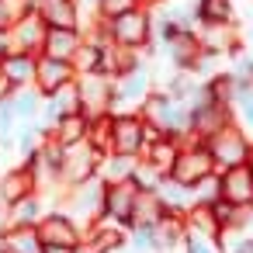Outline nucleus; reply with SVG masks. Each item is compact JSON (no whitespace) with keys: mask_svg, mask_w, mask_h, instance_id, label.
<instances>
[{"mask_svg":"<svg viewBox=\"0 0 253 253\" xmlns=\"http://www.w3.org/2000/svg\"><path fill=\"white\" fill-rule=\"evenodd\" d=\"M45 211H49L45 198H42V194H28V198H21L18 205H11V208H7V229H25V225H35Z\"/></svg>","mask_w":253,"mask_h":253,"instance_id":"nucleus-24","label":"nucleus"},{"mask_svg":"<svg viewBox=\"0 0 253 253\" xmlns=\"http://www.w3.org/2000/svg\"><path fill=\"white\" fill-rule=\"evenodd\" d=\"M184 253H218V250H215L211 239H205V236H198V232H187V236H184Z\"/></svg>","mask_w":253,"mask_h":253,"instance_id":"nucleus-38","label":"nucleus"},{"mask_svg":"<svg viewBox=\"0 0 253 253\" xmlns=\"http://www.w3.org/2000/svg\"><path fill=\"white\" fill-rule=\"evenodd\" d=\"M218 184H222V201H229L232 208H253V170L246 163L218 170Z\"/></svg>","mask_w":253,"mask_h":253,"instance_id":"nucleus-13","label":"nucleus"},{"mask_svg":"<svg viewBox=\"0 0 253 253\" xmlns=\"http://www.w3.org/2000/svg\"><path fill=\"white\" fill-rule=\"evenodd\" d=\"M28 194H39V184H35V173L25 163H14V167H7L4 173H0V205L4 208L18 205Z\"/></svg>","mask_w":253,"mask_h":253,"instance_id":"nucleus-16","label":"nucleus"},{"mask_svg":"<svg viewBox=\"0 0 253 253\" xmlns=\"http://www.w3.org/2000/svg\"><path fill=\"white\" fill-rule=\"evenodd\" d=\"M35 232H39L42 246H73V250H80V243H84V229L59 208H49L35 222Z\"/></svg>","mask_w":253,"mask_h":253,"instance_id":"nucleus-7","label":"nucleus"},{"mask_svg":"<svg viewBox=\"0 0 253 253\" xmlns=\"http://www.w3.org/2000/svg\"><path fill=\"white\" fill-rule=\"evenodd\" d=\"M208 173H215V163H211L208 149L205 146H180V153H177V160H173V167H170L167 177L177 180V184H184V187H194Z\"/></svg>","mask_w":253,"mask_h":253,"instance_id":"nucleus-9","label":"nucleus"},{"mask_svg":"<svg viewBox=\"0 0 253 253\" xmlns=\"http://www.w3.org/2000/svg\"><path fill=\"white\" fill-rule=\"evenodd\" d=\"M229 253H253V236H246V239H239Z\"/></svg>","mask_w":253,"mask_h":253,"instance_id":"nucleus-40","label":"nucleus"},{"mask_svg":"<svg viewBox=\"0 0 253 253\" xmlns=\"http://www.w3.org/2000/svg\"><path fill=\"white\" fill-rule=\"evenodd\" d=\"M135 4H139V7H142V4H146V11H149V7H153V4H160V0H135Z\"/></svg>","mask_w":253,"mask_h":253,"instance_id":"nucleus-43","label":"nucleus"},{"mask_svg":"<svg viewBox=\"0 0 253 253\" xmlns=\"http://www.w3.org/2000/svg\"><path fill=\"white\" fill-rule=\"evenodd\" d=\"M191 198H194V205H215L218 198H222V184H218V170L215 173H208V177H201L194 187H191Z\"/></svg>","mask_w":253,"mask_h":253,"instance_id":"nucleus-33","label":"nucleus"},{"mask_svg":"<svg viewBox=\"0 0 253 253\" xmlns=\"http://www.w3.org/2000/svg\"><path fill=\"white\" fill-rule=\"evenodd\" d=\"M246 167L253 170V139H250V153H246Z\"/></svg>","mask_w":253,"mask_h":253,"instance_id":"nucleus-42","label":"nucleus"},{"mask_svg":"<svg viewBox=\"0 0 253 253\" xmlns=\"http://www.w3.org/2000/svg\"><path fill=\"white\" fill-rule=\"evenodd\" d=\"M25 4L42 18L45 28H80V4L77 0H25Z\"/></svg>","mask_w":253,"mask_h":253,"instance_id":"nucleus-14","label":"nucleus"},{"mask_svg":"<svg viewBox=\"0 0 253 253\" xmlns=\"http://www.w3.org/2000/svg\"><path fill=\"white\" fill-rule=\"evenodd\" d=\"M139 191H142V187H139L132 177H128V180L104 184V208H101V222H111V225L128 229V225H132V208H135Z\"/></svg>","mask_w":253,"mask_h":253,"instance_id":"nucleus-6","label":"nucleus"},{"mask_svg":"<svg viewBox=\"0 0 253 253\" xmlns=\"http://www.w3.org/2000/svg\"><path fill=\"white\" fill-rule=\"evenodd\" d=\"M77 80V73H73V63H63V59H49V56H39L35 59V90L42 94V97H49V94H56L59 87H66V84H73Z\"/></svg>","mask_w":253,"mask_h":253,"instance_id":"nucleus-15","label":"nucleus"},{"mask_svg":"<svg viewBox=\"0 0 253 253\" xmlns=\"http://www.w3.org/2000/svg\"><path fill=\"white\" fill-rule=\"evenodd\" d=\"M97 25H101L104 39L111 45H122V49L139 52V49H146L153 42V14L146 7H132V11H125V14L111 18V21H97Z\"/></svg>","mask_w":253,"mask_h":253,"instance_id":"nucleus-3","label":"nucleus"},{"mask_svg":"<svg viewBox=\"0 0 253 253\" xmlns=\"http://www.w3.org/2000/svg\"><path fill=\"white\" fill-rule=\"evenodd\" d=\"M163 45H167V52H170L173 66H177V70H184V73H187V70L201 59V52H205V49H201V42H198V32H173Z\"/></svg>","mask_w":253,"mask_h":253,"instance_id":"nucleus-21","label":"nucleus"},{"mask_svg":"<svg viewBox=\"0 0 253 253\" xmlns=\"http://www.w3.org/2000/svg\"><path fill=\"white\" fill-rule=\"evenodd\" d=\"M170 211L163 208V201L156 198V191H139L135 198V208H132V225H160Z\"/></svg>","mask_w":253,"mask_h":253,"instance_id":"nucleus-26","label":"nucleus"},{"mask_svg":"<svg viewBox=\"0 0 253 253\" xmlns=\"http://www.w3.org/2000/svg\"><path fill=\"white\" fill-rule=\"evenodd\" d=\"M135 163H139V160H132V156H115V153H104V156H101V167H97V177H101L104 184L128 180V177L135 173Z\"/></svg>","mask_w":253,"mask_h":253,"instance_id":"nucleus-28","label":"nucleus"},{"mask_svg":"<svg viewBox=\"0 0 253 253\" xmlns=\"http://www.w3.org/2000/svg\"><path fill=\"white\" fill-rule=\"evenodd\" d=\"M128 250H135V253H160L156 250V232L149 225H128Z\"/></svg>","mask_w":253,"mask_h":253,"instance_id":"nucleus-34","label":"nucleus"},{"mask_svg":"<svg viewBox=\"0 0 253 253\" xmlns=\"http://www.w3.org/2000/svg\"><path fill=\"white\" fill-rule=\"evenodd\" d=\"M11 111L18 118V125H28V122H39V111H42V94L35 87H21V90H11Z\"/></svg>","mask_w":253,"mask_h":253,"instance_id":"nucleus-25","label":"nucleus"},{"mask_svg":"<svg viewBox=\"0 0 253 253\" xmlns=\"http://www.w3.org/2000/svg\"><path fill=\"white\" fill-rule=\"evenodd\" d=\"M198 25H232V0H194Z\"/></svg>","mask_w":253,"mask_h":253,"instance_id":"nucleus-29","label":"nucleus"},{"mask_svg":"<svg viewBox=\"0 0 253 253\" xmlns=\"http://www.w3.org/2000/svg\"><path fill=\"white\" fill-rule=\"evenodd\" d=\"M0 253H7V246H4V232H0Z\"/></svg>","mask_w":253,"mask_h":253,"instance_id":"nucleus-44","label":"nucleus"},{"mask_svg":"<svg viewBox=\"0 0 253 253\" xmlns=\"http://www.w3.org/2000/svg\"><path fill=\"white\" fill-rule=\"evenodd\" d=\"M149 94H153V77H149V70L135 66L132 73L115 80V87H111V115H118V108H139Z\"/></svg>","mask_w":253,"mask_h":253,"instance_id":"nucleus-10","label":"nucleus"},{"mask_svg":"<svg viewBox=\"0 0 253 253\" xmlns=\"http://www.w3.org/2000/svg\"><path fill=\"white\" fill-rule=\"evenodd\" d=\"M56 208L66 211V215L87 232L90 225L101 222V208H104V180H101V177H90V180H80V184L66 187Z\"/></svg>","mask_w":253,"mask_h":253,"instance_id":"nucleus-2","label":"nucleus"},{"mask_svg":"<svg viewBox=\"0 0 253 253\" xmlns=\"http://www.w3.org/2000/svg\"><path fill=\"white\" fill-rule=\"evenodd\" d=\"M4 246L7 253H42V239L35 232V225H25V229H4Z\"/></svg>","mask_w":253,"mask_h":253,"instance_id":"nucleus-30","label":"nucleus"},{"mask_svg":"<svg viewBox=\"0 0 253 253\" xmlns=\"http://www.w3.org/2000/svg\"><path fill=\"white\" fill-rule=\"evenodd\" d=\"M35 59H39V56H28V52H11L4 63H0V84H4L7 90L32 87V84H35Z\"/></svg>","mask_w":253,"mask_h":253,"instance_id":"nucleus-19","label":"nucleus"},{"mask_svg":"<svg viewBox=\"0 0 253 253\" xmlns=\"http://www.w3.org/2000/svg\"><path fill=\"white\" fill-rule=\"evenodd\" d=\"M87 128H90V122L84 118V115H63L45 135L49 139H56L63 149H70V146H80V142H87Z\"/></svg>","mask_w":253,"mask_h":253,"instance_id":"nucleus-23","label":"nucleus"},{"mask_svg":"<svg viewBox=\"0 0 253 253\" xmlns=\"http://www.w3.org/2000/svg\"><path fill=\"white\" fill-rule=\"evenodd\" d=\"M115 253H135V250H128V246H122V250H115Z\"/></svg>","mask_w":253,"mask_h":253,"instance_id":"nucleus-45","label":"nucleus"},{"mask_svg":"<svg viewBox=\"0 0 253 253\" xmlns=\"http://www.w3.org/2000/svg\"><path fill=\"white\" fill-rule=\"evenodd\" d=\"M87 146H90V149H97L101 156H104V153H111V115H104V118H94V122H90V128H87Z\"/></svg>","mask_w":253,"mask_h":253,"instance_id":"nucleus-32","label":"nucleus"},{"mask_svg":"<svg viewBox=\"0 0 253 253\" xmlns=\"http://www.w3.org/2000/svg\"><path fill=\"white\" fill-rule=\"evenodd\" d=\"M42 253H80V250H73V246H45Z\"/></svg>","mask_w":253,"mask_h":253,"instance_id":"nucleus-41","label":"nucleus"},{"mask_svg":"<svg viewBox=\"0 0 253 253\" xmlns=\"http://www.w3.org/2000/svg\"><path fill=\"white\" fill-rule=\"evenodd\" d=\"M135 115H139L146 125H153L160 135H177V139H184L187 128H191V108H187L184 101L167 97L163 90H153V94L139 104Z\"/></svg>","mask_w":253,"mask_h":253,"instance_id":"nucleus-1","label":"nucleus"},{"mask_svg":"<svg viewBox=\"0 0 253 253\" xmlns=\"http://www.w3.org/2000/svg\"><path fill=\"white\" fill-rule=\"evenodd\" d=\"M111 87L115 80L104 73H84L77 77V90H80V115L87 122L111 115Z\"/></svg>","mask_w":253,"mask_h":253,"instance_id":"nucleus-5","label":"nucleus"},{"mask_svg":"<svg viewBox=\"0 0 253 253\" xmlns=\"http://www.w3.org/2000/svg\"><path fill=\"white\" fill-rule=\"evenodd\" d=\"M11 52H14V45H11V35H7V32H0V63H4Z\"/></svg>","mask_w":253,"mask_h":253,"instance_id":"nucleus-39","label":"nucleus"},{"mask_svg":"<svg viewBox=\"0 0 253 253\" xmlns=\"http://www.w3.org/2000/svg\"><path fill=\"white\" fill-rule=\"evenodd\" d=\"M153 191H156V198L163 201V208H167L170 215H187V211L194 208L191 187H184V184H177V180H170V177H160V184H156Z\"/></svg>","mask_w":253,"mask_h":253,"instance_id":"nucleus-22","label":"nucleus"},{"mask_svg":"<svg viewBox=\"0 0 253 253\" xmlns=\"http://www.w3.org/2000/svg\"><path fill=\"white\" fill-rule=\"evenodd\" d=\"M198 42L211 56H225V52L236 56V52H243L239 42H236V28L232 25H201L198 28Z\"/></svg>","mask_w":253,"mask_h":253,"instance_id":"nucleus-20","label":"nucleus"},{"mask_svg":"<svg viewBox=\"0 0 253 253\" xmlns=\"http://www.w3.org/2000/svg\"><path fill=\"white\" fill-rule=\"evenodd\" d=\"M97 167H101V153L90 149L87 142L63 149V173H59V177H63V187H73V184H80V180L97 177Z\"/></svg>","mask_w":253,"mask_h":253,"instance_id":"nucleus-11","label":"nucleus"},{"mask_svg":"<svg viewBox=\"0 0 253 253\" xmlns=\"http://www.w3.org/2000/svg\"><path fill=\"white\" fill-rule=\"evenodd\" d=\"M80 45H84V32H80V28H49V32H45V42H42V52H39V56H49V59L73 63V56L80 52Z\"/></svg>","mask_w":253,"mask_h":253,"instance_id":"nucleus-18","label":"nucleus"},{"mask_svg":"<svg viewBox=\"0 0 253 253\" xmlns=\"http://www.w3.org/2000/svg\"><path fill=\"white\" fill-rule=\"evenodd\" d=\"M153 232H156V250L160 253H170L173 246H184V236H187L184 215H167L160 225H153Z\"/></svg>","mask_w":253,"mask_h":253,"instance_id":"nucleus-27","label":"nucleus"},{"mask_svg":"<svg viewBox=\"0 0 253 253\" xmlns=\"http://www.w3.org/2000/svg\"><path fill=\"white\" fill-rule=\"evenodd\" d=\"M205 149H208V156H211V163H215V170H229V167H243L246 163V153H250V135L239 128V125H225V128H218L211 139H205L201 142Z\"/></svg>","mask_w":253,"mask_h":253,"instance_id":"nucleus-4","label":"nucleus"},{"mask_svg":"<svg viewBox=\"0 0 253 253\" xmlns=\"http://www.w3.org/2000/svg\"><path fill=\"white\" fill-rule=\"evenodd\" d=\"M177 153H180V139L177 135H160V139H153V142L142 146L139 163L149 167L156 177H167L170 167H173V160H177Z\"/></svg>","mask_w":253,"mask_h":253,"instance_id":"nucleus-17","label":"nucleus"},{"mask_svg":"<svg viewBox=\"0 0 253 253\" xmlns=\"http://www.w3.org/2000/svg\"><path fill=\"white\" fill-rule=\"evenodd\" d=\"M132 7H139L135 0H94V11H97V21H111V18H118V14L132 11Z\"/></svg>","mask_w":253,"mask_h":253,"instance_id":"nucleus-36","label":"nucleus"},{"mask_svg":"<svg viewBox=\"0 0 253 253\" xmlns=\"http://www.w3.org/2000/svg\"><path fill=\"white\" fill-rule=\"evenodd\" d=\"M21 11H28L25 0H0V32H7Z\"/></svg>","mask_w":253,"mask_h":253,"instance_id":"nucleus-37","label":"nucleus"},{"mask_svg":"<svg viewBox=\"0 0 253 253\" xmlns=\"http://www.w3.org/2000/svg\"><path fill=\"white\" fill-rule=\"evenodd\" d=\"M45 25H42V18L28 7V11H21L18 18H14V25L7 28V35H11V45H14V52H28V56H39L42 52V42H45Z\"/></svg>","mask_w":253,"mask_h":253,"instance_id":"nucleus-12","label":"nucleus"},{"mask_svg":"<svg viewBox=\"0 0 253 253\" xmlns=\"http://www.w3.org/2000/svg\"><path fill=\"white\" fill-rule=\"evenodd\" d=\"M232 108L239 111L243 132L253 135V87H236V101H232Z\"/></svg>","mask_w":253,"mask_h":253,"instance_id":"nucleus-35","label":"nucleus"},{"mask_svg":"<svg viewBox=\"0 0 253 253\" xmlns=\"http://www.w3.org/2000/svg\"><path fill=\"white\" fill-rule=\"evenodd\" d=\"M146 139H142V118L135 111H118L111 115V153L115 156H132L139 160Z\"/></svg>","mask_w":253,"mask_h":253,"instance_id":"nucleus-8","label":"nucleus"},{"mask_svg":"<svg viewBox=\"0 0 253 253\" xmlns=\"http://www.w3.org/2000/svg\"><path fill=\"white\" fill-rule=\"evenodd\" d=\"M42 135H45V132H42L35 122H28V125H18V132H14V146H11V149H14L21 160H28V156L39 149Z\"/></svg>","mask_w":253,"mask_h":253,"instance_id":"nucleus-31","label":"nucleus"}]
</instances>
